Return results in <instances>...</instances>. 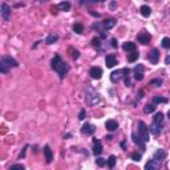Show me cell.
Instances as JSON below:
<instances>
[{
    "instance_id": "cell-49",
    "label": "cell",
    "mask_w": 170,
    "mask_h": 170,
    "mask_svg": "<svg viewBox=\"0 0 170 170\" xmlns=\"http://www.w3.org/2000/svg\"><path fill=\"white\" fill-rule=\"evenodd\" d=\"M92 1H98V3H100V1H105V0H92Z\"/></svg>"
},
{
    "instance_id": "cell-29",
    "label": "cell",
    "mask_w": 170,
    "mask_h": 170,
    "mask_svg": "<svg viewBox=\"0 0 170 170\" xmlns=\"http://www.w3.org/2000/svg\"><path fill=\"white\" fill-rule=\"evenodd\" d=\"M73 32H76L77 35H81L82 32H84V27H82V24H80V23H76V24H73Z\"/></svg>"
},
{
    "instance_id": "cell-27",
    "label": "cell",
    "mask_w": 170,
    "mask_h": 170,
    "mask_svg": "<svg viewBox=\"0 0 170 170\" xmlns=\"http://www.w3.org/2000/svg\"><path fill=\"white\" fill-rule=\"evenodd\" d=\"M156 104H146L145 105V108H143V112H145L146 114H149V113H153V112H156Z\"/></svg>"
},
{
    "instance_id": "cell-34",
    "label": "cell",
    "mask_w": 170,
    "mask_h": 170,
    "mask_svg": "<svg viewBox=\"0 0 170 170\" xmlns=\"http://www.w3.org/2000/svg\"><path fill=\"white\" fill-rule=\"evenodd\" d=\"M150 85H153L154 88L161 86V85H162V80H161V79H153V80L150 81Z\"/></svg>"
},
{
    "instance_id": "cell-45",
    "label": "cell",
    "mask_w": 170,
    "mask_h": 170,
    "mask_svg": "<svg viewBox=\"0 0 170 170\" xmlns=\"http://www.w3.org/2000/svg\"><path fill=\"white\" fill-rule=\"evenodd\" d=\"M121 148L124 149V150H126V142H125V141H122V142H121Z\"/></svg>"
},
{
    "instance_id": "cell-22",
    "label": "cell",
    "mask_w": 170,
    "mask_h": 170,
    "mask_svg": "<svg viewBox=\"0 0 170 170\" xmlns=\"http://www.w3.org/2000/svg\"><path fill=\"white\" fill-rule=\"evenodd\" d=\"M153 158L158 159V161H164V159L166 158V153H165V150H164V149H158V150H157L156 153H154Z\"/></svg>"
},
{
    "instance_id": "cell-41",
    "label": "cell",
    "mask_w": 170,
    "mask_h": 170,
    "mask_svg": "<svg viewBox=\"0 0 170 170\" xmlns=\"http://www.w3.org/2000/svg\"><path fill=\"white\" fill-rule=\"evenodd\" d=\"M109 8H110V11H114L117 8V1H110V4H109Z\"/></svg>"
},
{
    "instance_id": "cell-14",
    "label": "cell",
    "mask_w": 170,
    "mask_h": 170,
    "mask_svg": "<svg viewBox=\"0 0 170 170\" xmlns=\"http://www.w3.org/2000/svg\"><path fill=\"white\" fill-rule=\"evenodd\" d=\"M93 154L94 156H100L101 153H102V145H101L100 140H96V138H93Z\"/></svg>"
},
{
    "instance_id": "cell-6",
    "label": "cell",
    "mask_w": 170,
    "mask_h": 170,
    "mask_svg": "<svg viewBox=\"0 0 170 170\" xmlns=\"http://www.w3.org/2000/svg\"><path fill=\"white\" fill-rule=\"evenodd\" d=\"M132 140H133V142H134L135 145H137L138 148L141 149V151H145V150H146V146H145V142H146V141L143 140L142 135H141L140 133L133 132V133H132Z\"/></svg>"
},
{
    "instance_id": "cell-46",
    "label": "cell",
    "mask_w": 170,
    "mask_h": 170,
    "mask_svg": "<svg viewBox=\"0 0 170 170\" xmlns=\"http://www.w3.org/2000/svg\"><path fill=\"white\" fill-rule=\"evenodd\" d=\"M105 140H106V141H112V140H113V137H112V135H106Z\"/></svg>"
},
{
    "instance_id": "cell-44",
    "label": "cell",
    "mask_w": 170,
    "mask_h": 170,
    "mask_svg": "<svg viewBox=\"0 0 170 170\" xmlns=\"http://www.w3.org/2000/svg\"><path fill=\"white\" fill-rule=\"evenodd\" d=\"M71 137H72L71 133H65V134H64V138H65V140H69Z\"/></svg>"
},
{
    "instance_id": "cell-35",
    "label": "cell",
    "mask_w": 170,
    "mask_h": 170,
    "mask_svg": "<svg viewBox=\"0 0 170 170\" xmlns=\"http://www.w3.org/2000/svg\"><path fill=\"white\" fill-rule=\"evenodd\" d=\"M92 44L94 45L97 49H100V47H101V37H94V39L92 40Z\"/></svg>"
},
{
    "instance_id": "cell-25",
    "label": "cell",
    "mask_w": 170,
    "mask_h": 170,
    "mask_svg": "<svg viewBox=\"0 0 170 170\" xmlns=\"http://www.w3.org/2000/svg\"><path fill=\"white\" fill-rule=\"evenodd\" d=\"M164 120H165V117H164V113H161V112H158V113H156L154 114V117H153V121L154 122H157V124H164Z\"/></svg>"
},
{
    "instance_id": "cell-28",
    "label": "cell",
    "mask_w": 170,
    "mask_h": 170,
    "mask_svg": "<svg viewBox=\"0 0 170 170\" xmlns=\"http://www.w3.org/2000/svg\"><path fill=\"white\" fill-rule=\"evenodd\" d=\"M116 161H117V158H116V156H109V158L106 159V165H108V167L109 169H113L114 167V165H116Z\"/></svg>"
},
{
    "instance_id": "cell-9",
    "label": "cell",
    "mask_w": 170,
    "mask_h": 170,
    "mask_svg": "<svg viewBox=\"0 0 170 170\" xmlns=\"http://www.w3.org/2000/svg\"><path fill=\"white\" fill-rule=\"evenodd\" d=\"M0 13H1V19H3L4 21H9V20H11V7H9L8 4L3 3Z\"/></svg>"
},
{
    "instance_id": "cell-3",
    "label": "cell",
    "mask_w": 170,
    "mask_h": 170,
    "mask_svg": "<svg viewBox=\"0 0 170 170\" xmlns=\"http://www.w3.org/2000/svg\"><path fill=\"white\" fill-rule=\"evenodd\" d=\"M85 100H86V102L89 105H97V104H100L101 97L92 86H86V89H85Z\"/></svg>"
},
{
    "instance_id": "cell-26",
    "label": "cell",
    "mask_w": 170,
    "mask_h": 170,
    "mask_svg": "<svg viewBox=\"0 0 170 170\" xmlns=\"http://www.w3.org/2000/svg\"><path fill=\"white\" fill-rule=\"evenodd\" d=\"M138 57H140V53H138L137 50H133V52H130L129 55H128V61H129V63H134Z\"/></svg>"
},
{
    "instance_id": "cell-37",
    "label": "cell",
    "mask_w": 170,
    "mask_h": 170,
    "mask_svg": "<svg viewBox=\"0 0 170 170\" xmlns=\"http://www.w3.org/2000/svg\"><path fill=\"white\" fill-rule=\"evenodd\" d=\"M9 169L11 170H24L25 167H24V165H21V164H16V165H12Z\"/></svg>"
},
{
    "instance_id": "cell-10",
    "label": "cell",
    "mask_w": 170,
    "mask_h": 170,
    "mask_svg": "<svg viewBox=\"0 0 170 170\" xmlns=\"http://www.w3.org/2000/svg\"><path fill=\"white\" fill-rule=\"evenodd\" d=\"M148 58H149V61H150L151 64H157L159 61V50L157 49V48H153V49L149 52Z\"/></svg>"
},
{
    "instance_id": "cell-21",
    "label": "cell",
    "mask_w": 170,
    "mask_h": 170,
    "mask_svg": "<svg viewBox=\"0 0 170 170\" xmlns=\"http://www.w3.org/2000/svg\"><path fill=\"white\" fill-rule=\"evenodd\" d=\"M140 12H141V15H142L143 17H149V16L151 15V8L149 7V5H141Z\"/></svg>"
},
{
    "instance_id": "cell-8",
    "label": "cell",
    "mask_w": 170,
    "mask_h": 170,
    "mask_svg": "<svg viewBox=\"0 0 170 170\" xmlns=\"http://www.w3.org/2000/svg\"><path fill=\"white\" fill-rule=\"evenodd\" d=\"M134 80H137V81H142L143 80V72H145V66L142 65V64H138V65L134 66Z\"/></svg>"
},
{
    "instance_id": "cell-47",
    "label": "cell",
    "mask_w": 170,
    "mask_h": 170,
    "mask_svg": "<svg viewBox=\"0 0 170 170\" xmlns=\"http://www.w3.org/2000/svg\"><path fill=\"white\" fill-rule=\"evenodd\" d=\"M90 13H92L93 16H96V17H100V13H97V12H90Z\"/></svg>"
},
{
    "instance_id": "cell-17",
    "label": "cell",
    "mask_w": 170,
    "mask_h": 170,
    "mask_svg": "<svg viewBox=\"0 0 170 170\" xmlns=\"http://www.w3.org/2000/svg\"><path fill=\"white\" fill-rule=\"evenodd\" d=\"M101 24H102V31H108V29H112L116 25L117 21L114 19H108V20H104Z\"/></svg>"
},
{
    "instance_id": "cell-12",
    "label": "cell",
    "mask_w": 170,
    "mask_h": 170,
    "mask_svg": "<svg viewBox=\"0 0 170 170\" xmlns=\"http://www.w3.org/2000/svg\"><path fill=\"white\" fill-rule=\"evenodd\" d=\"M161 167V161L153 158L145 165V170H158Z\"/></svg>"
},
{
    "instance_id": "cell-16",
    "label": "cell",
    "mask_w": 170,
    "mask_h": 170,
    "mask_svg": "<svg viewBox=\"0 0 170 170\" xmlns=\"http://www.w3.org/2000/svg\"><path fill=\"white\" fill-rule=\"evenodd\" d=\"M44 157H45V161H47V164H50V162L53 161V153L52 150H50L49 145H45L44 146Z\"/></svg>"
},
{
    "instance_id": "cell-20",
    "label": "cell",
    "mask_w": 170,
    "mask_h": 170,
    "mask_svg": "<svg viewBox=\"0 0 170 170\" xmlns=\"http://www.w3.org/2000/svg\"><path fill=\"white\" fill-rule=\"evenodd\" d=\"M122 49L125 50V52H133V50H135V42H132V41H126L122 44Z\"/></svg>"
},
{
    "instance_id": "cell-33",
    "label": "cell",
    "mask_w": 170,
    "mask_h": 170,
    "mask_svg": "<svg viewBox=\"0 0 170 170\" xmlns=\"http://www.w3.org/2000/svg\"><path fill=\"white\" fill-rule=\"evenodd\" d=\"M130 158H132L133 161L138 162V161H141V158H142V154H141V153H137V151H134V153L130 154Z\"/></svg>"
},
{
    "instance_id": "cell-15",
    "label": "cell",
    "mask_w": 170,
    "mask_h": 170,
    "mask_svg": "<svg viewBox=\"0 0 170 170\" xmlns=\"http://www.w3.org/2000/svg\"><path fill=\"white\" fill-rule=\"evenodd\" d=\"M149 130H150V133L151 134H154V135H158L159 133H161V130H162V125L161 124H157V122H151V125L149 126Z\"/></svg>"
},
{
    "instance_id": "cell-1",
    "label": "cell",
    "mask_w": 170,
    "mask_h": 170,
    "mask_svg": "<svg viewBox=\"0 0 170 170\" xmlns=\"http://www.w3.org/2000/svg\"><path fill=\"white\" fill-rule=\"evenodd\" d=\"M50 66H52L53 71L57 72L58 77H60L61 80L66 76V73H68V71H69L68 64H66L65 61H63V58H61L58 55H56L55 57L52 58V61H50Z\"/></svg>"
},
{
    "instance_id": "cell-19",
    "label": "cell",
    "mask_w": 170,
    "mask_h": 170,
    "mask_svg": "<svg viewBox=\"0 0 170 170\" xmlns=\"http://www.w3.org/2000/svg\"><path fill=\"white\" fill-rule=\"evenodd\" d=\"M105 128L109 132H114V130H117V128H118V124H117V121H114V120H108V121L105 122Z\"/></svg>"
},
{
    "instance_id": "cell-42",
    "label": "cell",
    "mask_w": 170,
    "mask_h": 170,
    "mask_svg": "<svg viewBox=\"0 0 170 170\" xmlns=\"http://www.w3.org/2000/svg\"><path fill=\"white\" fill-rule=\"evenodd\" d=\"M110 45L113 48H117V45H118V41H117V39H112L110 40Z\"/></svg>"
},
{
    "instance_id": "cell-39",
    "label": "cell",
    "mask_w": 170,
    "mask_h": 170,
    "mask_svg": "<svg viewBox=\"0 0 170 170\" xmlns=\"http://www.w3.org/2000/svg\"><path fill=\"white\" fill-rule=\"evenodd\" d=\"M85 116H86V112H85V109H81L79 113V120L80 121H82V120L85 118Z\"/></svg>"
},
{
    "instance_id": "cell-31",
    "label": "cell",
    "mask_w": 170,
    "mask_h": 170,
    "mask_svg": "<svg viewBox=\"0 0 170 170\" xmlns=\"http://www.w3.org/2000/svg\"><path fill=\"white\" fill-rule=\"evenodd\" d=\"M68 52L71 53L72 58H74V60H76V58H79V57H80V52H79V50L76 49V48H73V47H69Z\"/></svg>"
},
{
    "instance_id": "cell-4",
    "label": "cell",
    "mask_w": 170,
    "mask_h": 170,
    "mask_svg": "<svg viewBox=\"0 0 170 170\" xmlns=\"http://www.w3.org/2000/svg\"><path fill=\"white\" fill-rule=\"evenodd\" d=\"M130 73V69L129 68H122V69H117V71L112 72L110 74V81L112 82H118L121 79H124L125 76Z\"/></svg>"
},
{
    "instance_id": "cell-24",
    "label": "cell",
    "mask_w": 170,
    "mask_h": 170,
    "mask_svg": "<svg viewBox=\"0 0 170 170\" xmlns=\"http://www.w3.org/2000/svg\"><path fill=\"white\" fill-rule=\"evenodd\" d=\"M57 8H58L60 11H64V12H66V11L71 9V3H69V1H61V3H58Z\"/></svg>"
},
{
    "instance_id": "cell-2",
    "label": "cell",
    "mask_w": 170,
    "mask_h": 170,
    "mask_svg": "<svg viewBox=\"0 0 170 170\" xmlns=\"http://www.w3.org/2000/svg\"><path fill=\"white\" fill-rule=\"evenodd\" d=\"M19 66V63L15 60L13 57L11 56H3L1 57V61H0V72L1 73H8L11 68H17Z\"/></svg>"
},
{
    "instance_id": "cell-5",
    "label": "cell",
    "mask_w": 170,
    "mask_h": 170,
    "mask_svg": "<svg viewBox=\"0 0 170 170\" xmlns=\"http://www.w3.org/2000/svg\"><path fill=\"white\" fill-rule=\"evenodd\" d=\"M138 133L142 135V138L145 141L150 140V130H149V126L143 121H138Z\"/></svg>"
},
{
    "instance_id": "cell-13",
    "label": "cell",
    "mask_w": 170,
    "mask_h": 170,
    "mask_svg": "<svg viewBox=\"0 0 170 170\" xmlns=\"http://www.w3.org/2000/svg\"><path fill=\"white\" fill-rule=\"evenodd\" d=\"M94 132H96V126H93L92 124H88V122H85L81 128V133L85 135H92Z\"/></svg>"
},
{
    "instance_id": "cell-38",
    "label": "cell",
    "mask_w": 170,
    "mask_h": 170,
    "mask_svg": "<svg viewBox=\"0 0 170 170\" xmlns=\"http://www.w3.org/2000/svg\"><path fill=\"white\" fill-rule=\"evenodd\" d=\"M142 97H143V90L141 89V90H138V93H137V97H135V101H134V104H133V105H137V101H140Z\"/></svg>"
},
{
    "instance_id": "cell-48",
    "label": "cell",
    "mask_w": 170,
    "mask_h": 170,
    "mask_svg": "<svg viewBox=\"0 0 170 170\" xmlns=\"http://www.w3.org/2000/svg\"><path fill=\"white\" fill-rule=\"evenodd\" d=\"M170 63V56H167L166 57V64H169Z\"/></svg>"
},
{
    "instance_id": "cell-11",
    "label": "cell",
    "mask_w": 170,
    "mask_h": 170,
    "mask_svg": "<svg viewBox=\"0 0 170 170\" xmlns=\"http://www.w3.org/2000/svg\"><path fill=\"white\" fill-rule=\"evenodd\" d=\"M89 74L92 79L100 80L101 77H102V69H101L100 66H92V68L89 69Z\"/></svg>"
},
{
    "instance_id": "cell-36",
    "label": "cell",
    "mask_w": 170,
    "mask_h": 170,
    "mask_svg": "<svg viewBox=\"0 0 170 170\" xmlns=\"http://www.w3.org/2000/svg\"><path fill=\"white\" fill-rule=\"evenodd\" d=\"M96 164H97V166L102 167L104 165H106V159H105V158H101V157H98V158L96 159Z\"/></svg>"
},
{
    "instance_id": "cell-7",
    "label": "cell",
    "mask_w": 170,
    "mask_h": 170,
    "mask_svg": "<svg viewBox=\"0 0 170 170\" xmlns=\"http://www.w3.org/2000/svg\"><path fill=\"white\" fill-rule=\"evenodd\" d=\"M137 40H138V42H141V44L146 45V44H149V42H150L151 35L149 33V32H146L145 29H143V31H141L140 33L137 35Z\"/></svg>"
},
{
    "instance_id": "cell-18",
    "label": "cell",
    "mask_w": 170,
    "mask_h": 170,
    "mask_svg": "<svg viewBox=\"0 0 170 170\" xmlns=\"http://www.w3.org/2000/svg\"><path fill=\"white\" fill-rule=\"evenodd\" d=\"M105 64H106V66H108V68H113V66L117 64L116 56H114V55H108L105 57Z\"/></svg>"
},
{
    "instance_id": "cell-23",
    "label": "cell",
    "mask_w": 170,
    "mask_h": 170,
    "mask_svg": "<svg viewBox=\"0 0 170 170\" xmlns=\"http://www.w3.org/2000/svg\"><path fill=\"white\" fill-rule=\"evenodd\" d=\"M57 40H58V35H56V33H50L49 36L45 39V42L47 44H55V42H57Z\"/></svg>"
},
{
    "instance_id": "cell-40",
    "label": "cell",
    "mask_w": 170,
    "mask_h": 170,
    "mask_svg": "<svg viewBox=\"0 0 170 170\" xmlns=\"http://www.w3.org/2000/svg\"><path fill=\"white\" fill-rule=\"evenodd\" d=\"M27 149H28V145H25L24 146V149L23 150H21V153H20V156H19V158H24V157H25V151H27Z\"/></svg>"
},
{
    "instance_id": "cell-50",
    "label": "cell",
    "mask_w": 170,
    "mask_h": 170,
    "mask_svg": "<svg viewBox=\"0 0 170 170\" xmlns=\"http://www.w3.org/2000/svg\"><path fill=\"white\" fill-rule=\"evenodd\" d=\"M167 117H169V120H170V110L167 112Z\"/></svg>"
},
{
    "instance_id": "cell-30",
    "label": "cell",
    "mask_w": 170,
    "mask_h": 170,
    "mask_svg": "<svg viewBox=\"0 0 170 170\" xmlns=\"http://www.w3.org/2000/svg\"><path fill=\"white\" fill-rule=\"evenodd\" d=\"M167 102V98L161 97V96H154L153 97V104H166Z\"/></svg>"
},
{
    "instance_id": "cell-32",
    "label": "cell",
    "mask_w": 170,
    "mask_h": 170,
    "mask_svg": "<svg viewBox=\"0 0 170 170\" xmlns=\"http://www.w3.org/2000/svg\"><path fill=\"white\" fill-rule=\"evenodd\" d=\"M161 45L165 49H170V37H164L161 41Z\"/></svg>"
},
{
    "instance_id": "cell-43",
    "label": "cell",
    "mask_w": 170,
    "mask_h": 170,
    "mask_svg": "<svg viewBox=\"0 0 170 170\" xmlns=\"http://www.w3.org/2000/svg\"><path fill=\"white\" fill-rule=\"evenodd\" d=\"M124 81H125V85H126V86H130V79H129V74L124 77Z\"/></svg>"
}]
</instances>
